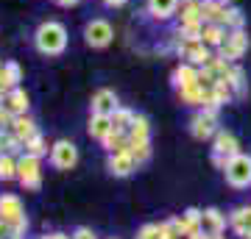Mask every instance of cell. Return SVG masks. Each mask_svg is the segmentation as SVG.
<instances>
[{
  "mask_svg": "<svg viewBox=\"0 0 251 239\" xmlns=\"http://www.w3.org/2000/svg\"><path fill=\"white\" fill-rule=\"evenodd\" d=\"M218 131H221V128H218V109H201V111L190 120V133H193L196 139H212Z\"/></svg>",
  "mask_w": 251,
  "mask_h": 239,
  "instance_id": "8992f818",
  "label": "cell"
},
{
  "mask_svg": "<svg viewBox=\"0 0 251 239\" xmlns=\"http://www.w3.org/2000/svg\"><path fill=\"white\" fill-rule=\"evenodd\" d=\"M100 145L106 148V153L128 151V133H126V131H115V128H112V131H109L103 139H100Z\"/></svg>",
  "mask_w": 251,
  "mask_h": 239,
  "instance_id": "603a6c76",
  "label": "cell"
},
{
  "mask_svg": "<svg viewBox=\"0 0 251 239\" xmlns=\"http://www.w3.org/2000/svg\"><path fill=\"white\" fill-rule=\"evenodd\" d=\"M112 239H115V237H112Z\"/></svg>",
  "mask_w": 251,
  "mask_h": 239,
  "instance_id": "60d3db41",
  "label": "cell"
},
{
  "mask_svg": "<svg viewBox=\"0 0 251 239\" xmlns=\"http://www.w3.org/2000/svg\"><path fill=\"white\" fill-rule=\"evenodd\" d=\"M128 145H140V142H151V123H148V117L137 114L131 128H128Z\"/></svg>",
  "mask_w": 251,
  "mask_h": 239,
  "instance_id": "ac0fdd59",
  "label": "cell"
},
{
  "mask_svg": "<svg viewBox=\"0 0 251 239\" xmlns=\"http://www.w3.org/2000/svg\"><path fill=\"white\" fill-rule=\"evenodd\" d=\"M0 153H3V136H0Z\"/></svg>",
  "mask_w": 251,
  "mask_h": 239,
  "instance_id": "f35d334b",
  "label": "cell"
},
{
  "mask_svg": "<svg viewBox=\"0 0 251 239\" xmlns=\"http://www.w3.org/2000/svg\"><path fill=\"white\" fill-rule=\"evenodd\" d=\"M103 6H109V9H120V6H126V0H103Z\"/></svg>",
  "mask_w": 251,
  "mask_h": 239,
  "instance_id": "e575fe53",
  "label": "cell"
},
{
  "mask_svg": "<svg viewBox=\"0 0 251 239\" xmlns=\"http://www.w3.org/2000/svg\"><path fill=\"white\" fill-rule=\"evenodd\" d=\"M50 164H53L56 170H73L75 164H78V148L73 145L70 139H59L53 142V148H50Z\"/></svg>",
  "mask_w": 251,
  "mask_h": 239,
  "instance_id": "ba28073f",
  "label": "cell"
},
{
  "mask_svg": "<svg viewBox=\"0 0 251 239\" xmlns=\"http://www.w3.org/2000/svg\"><path fill=\"white\" fill-rule=\"evenodd\" d=\"M134 239H162V231H159V222H145L143 228L137 231Z\"/></svg>",
  "mask_w": 251,
  "mask_h": 239,
  "instance_id": "4dcf8cb0",
  "label": "cell"
},
{
  "mask_svg": "<svg viewBox=\"0 0 251 239\" xmlns=\"http://www.w3.org/2000/svg\"><path fill=\"white\" fill-rule=\"evenodd\" d=\"M176 50H179L181 59H187V64H201L204 67L212 56H209V47H206L201 39H190V36H181L176 39Z\"/></svg>",
  "mask_w": 251,
  "mask_h": 239,
  "instance_id": "52a82bcc",
  "label": "cell"
},
{
  "mask_svg": "<svg viewBox=\"0 0 251 239\" xmlns=\"http://www.w3.org/2000/svg\"><path fill=\"white\" fill-rule=\"evenodd\" d=\"M176 92H179V100L184 106L204 109V89H201V84H190V87H181V89H176Z\"/></svg>",
  "mask_w": 251,
  "mask_h": 239,
  "instance_id": "7402d4cb",
  "label": "cell"
},
{
  "mask_svg": "<svg viewBox=\"0 0 251 239\" xmlns=\"http://www.w3.org/2000/svg\"><path fill=\"white\" fill-rule=\"evenodd\" d=\"M0 106L6 109L9 114L20 117V114H28V106H31V100H28V95H25V92H23L20 87H14V89H9V92H6V98L0 100Z\"/></svg>",
  "mask_w": 251,
  "mask_h": 239,
  "instance_id": "5bb4252c",
  "label": "cell"
},
{
  "mask_svg": "<svg viewBox=\"0 0 251 239\" xmlns=\"http://www.w3.org/2000/svg\"><path fill=\"white\" fill-rule=\"evenodd\" d=\"M109 131H112V117H106V114H92L90 117V136L92 139L100 142Z\"/></svg>",
  "mask_w": 251,
  "mask_h": 239,
  "instance_id": "cb8c5ba5",
  "label": "cell"
},
{
  "mask_svg": "<svg viewBox=\"0 0 251 239\" xmlns=\"http://www.w3.org/2000/svg\"><path fill=\"white\" fill-rule=\"evenodd\" d=\"M201 209H196V206H190L187 212L181 214V217H173V222H176V228H179V234L184 239L187 237H198V234H204L201 231Z\"/></svg>",
  "mask_w": 251,
  "mask_h": 239,
  "instance_id": "8fae6325",
  "label": "cell"
},
{
  "mask_svg": "<svg viewBox=\"0 0 251 239\" xmlns=\"http://www.w3.org/2000/svg\"><path fill=\"white\" fill-rule=\"evenodd\" d=\"M237 148H240V142H237V136H234L232 131H221L212 136V153H218V156H226V159H232V156H237Z\"/></svg>",
  "mask_w": 251,
  "mask_h": 239,
  "instance_id": "4fadbf2b",
  "label": "cell"
},
{
  "mask_svg": "<svg viewBox=\"0 0 251 239\" xmlns=\"http://www.w3.org/2000/svg\"><path fill=\"white\" fill-rule=\"evenodd\" d=\"M0 70H3V64H0Z\"/></svg>",
  "mask_w": 251,
  "mask_h": 239,
  "instance_id": "ab89813d",
  "label": "cell"
},
{
  "mask_svg": "<svg viewBox=\"0 0 251 239\" xmlns=\"http://www.w3.org/2000/svg\"><path fill=\"white\" fill-rule=\"evenodd\" d=\"M229 228L240 239H251V206H237L229 214Z\"/></svg>",
  "mask_w": 251,
  "mask_h": 239,
  "instance_id": "9a60e30c",
  "label": "cell"
},
{
  "mask_svg": "<svg viewBox=\"0 0 251 239\" xmlns=\"http://www.w3.org/2000/svg\"><path fill=\"white\" fill-rule=\"evenodd\" d=\"M134 111H128V109H117L115 114H112V128L115 131H128L131 123H134Z\"/></svg>",
  "mask_w": 251,
  "mask_h": 239,
  "instance_id": "83f0119b",
  "label": "cell"
},
{
  "mask_svg": "<svg viewBox=\"0 0 251 239\" xmlns=\"http://www.w3.org/2000/svg\"><path fill=\"white\" fill-rule=\"evenodd\" d=\"M193 3H198V6H204V3H209V0H193Z\"/></svg>",
  "mask_w": 251,
  "mask_h": 239,
  "instance_id": "74e56055",
  "label": "cell"
},
{
  "mask_svg": "<svg viewBox=\"0 0 251 239\" xmlns=\"http://www.w3.org/2000/svg\"><path fill=\"white\" fill-rule=\"evenodd\" d=\"M56 3H59L62 9H73V6H78L81 0H56Z\"/></svg>",
  "mask_w": 251,
  "mask_h": 239,
  "instance_id": "836d02e7",
  "label": "cell"
},
{
  "mask_svg": "<svg viewBox=\"0 0 251 239\" xmlns=\"http://www.w3.org/2000/svg\"><path fill=\"white\" fill-rule=\"evenodd\" d=\"M226 225H229V220L224 217V212L221 209H215V206H209V209H204V214H201V231H204L206 237H215V234H224Z\"/></svg>",
  "mask_w": 251,
  "mask_h": 239,
  "instance_id": "7c38bea8",
  "label": "cell"
},
{
  "mask_svg": "<svg viewBox=\"0 0 251 239\" xmlns=\"http://www.w3.org/2000/svg\"><path fill=\"white\" fill-rule=\"evenodd\" d=\"M23 153H31V156H39V159H42V156H48L45 136H42V133H34V136L25 142V151H23Z\"/></svg>",
  "mask_w": 251,
  "mask_h": 239,
  "instance_id": "f1b7e54d",
  "label": "cell"
},
{
  "mask_svg": "<svg viewBox=\"0 0 251 239\" xmlns=\"http://www.w3.org/2000/svg\"><path fill=\"white\" fill-rule=\"evenodd\" d=\"M17 181L25 186L28 192H36L42 186V164H39V156H31V153H23L17 159Z\"/></svg>",
  "mask_w": 251,
  "mask_h": 239,
  "instance_id": "277c9868",
  "label": "cell"
},
{
  "mask_svg": "<svg viewBox=\"0 0 251 239\" xmlns=\"http://www.w3.org/2000/svg\"><path fill=\"white\" fill-rule=\"evenodd\" d=\"M0 220L9 222L11 228H14V234L25 237L28 217H25V209H23V200L17 195H0Z\"/></svg>",
  "mask_w": 251,
  "mask_h": 239,
  "instance_id": "7a4b0ae2",
  "label": "cell"
},
{
  "mask_svg": "<svg viewBox=\"0 0 251 239\" xmlns=\"http://www.w3.org/2000/svg\"><path fill=\"white\" fill-rule=\"evenodd\" d=\"M117 109H120V103H117V95L112 92V89H98V92L92 95V114L112 117Z\"/></svg>",
  "mask_w": 251,
  "mask_h": 239,
  "instance_id": "2e32d148",
  "label": "cell"
},
{
  "mask_svg": "<svg viewBox=\"0 0 251 239\" xmlns=\"http://www.w3.org/2000/svg\"><path fill=\"white\" fill-rule=\"evenodd\" d=\"M198 70L201 67H196V64H179L176 70H173V87L181 89V87H190V84H198Z\"/></svg>",
  "mask_w": 251,
  "mask_h": 239,
  "instance_id": "ffe728a7",
  "label": "cell"
},
{
  "mask_svg": "<svg viewBox=\"0 0 251 239\" xmlns=\"http://www.w3.org/2000/svg\"><path fill=\"white\" fill-rule=\"evenodd\" d=\"M243 22H246V20H243L240 9H232V6H226L224 17H221V25H224L226 31H240Z\"/></svg>",
  "mask_w": 251,
  "mask_h": 239,
  "instance_id": "4316f807",
  "label": "cell"
},
{
  "mask_svg": "<svg viewBox=\"0 0 251 239\" xmlns=\"http://www.w3.org/2000/svg\"><path fill=\"white\" fill-rule=\"evenodd\" d=\"M112 39H115V31H112V25H109L106 20H90L84 25V42L90 44V47H95V50L109 47Z\"/></svg>",
  "mask_w": 251,
  "mask_h": 239,
  "instance_id": "5b68a950",
  "label": "cell"
},
{
  "mask_svg": "<svg viewBox=\"0 0 251 239\" xmlns=\"http://www.w3.org/2000/svg\"><path fill=\"white\" fill-rule=\"evenodd\" d=\"M11 237H14V228H11L9 222L0 220V239H11Z\"/></svg>",
  "mask_w": 251,
  "mask_h": 239,
  "instance_id": "d6a6232c",
  "label": "cell"
},
{
  "mask_svg": "<svg viewBox=\"0 0 251 239\" xmlns=\"http://www.w3.org/2000/svg\"><path fill=\"white\" fill-rule=\"evenodd\" d=\"M20 81H23V70H20L17 62H6L3 64V70H0V84H6L9 89L20 87Z\"/></svg>",
  "mask_w": 251,
  "mask_h": 239,
  "instance_id": "d4e9b609",
  "label": "cell"
},
{
  "mask_svg": "<svg viewBox=\"0 0 251 239\" xmlns=\"http://www.w3.org/2000/svg\"><path fill=\"white\" fill-rule=\"evenodd\" d=\"M176 11H179V0H148V14L159 22L173 20Z\"/></svg>",
  "mask_w": 251,
  "mask_h": 239,
  "instance_id": "e0dca14e",
  "label": "cell"
},
{
  "mask_svg": "<svg viewBox=\"0 0 251 239\" xmlns=\"http://www.w3.org/2000/svg\"><path fill=\"white\" fill-rule=\"evenodd\" d=\"M128 151L134 156L137 164H145V161L151 159V142H140V145H128Z\"/></svg>",
  "mask_w": 251,
  "mask_h": 239,
  "instance_id": "f546056e",
  "label": "cell"
},
{
  "mask_svg": "<svg viewBox=\"0 0 251 239\" xmlns=\"http://www.w3.org/2000/svg\"><path fill=\"white\" fill-rule=\"evenodd\" d=\"M70 237H73V239H98L90 228H84V225H81V228H75V231L70 234Z\"/></svg>",
  "mask_w": 251,
  "mask_h": 239,
  "instance_id": "1f68e13d",
  "label": "cell"
},
{
  "mask_svg": "<svg viewBox=\"0 0 251 239\" xmlns=\"http://www.w3.org/2000/svg\"><path fill=\"white\" fill-rule=\"evenodd\" d=\"M246 47H249V36H246V31H229L224 39V44L218 47L221 50V59H226V62H237L243 53H246Z\"/></svg>",
  "mask_w": 251,
  "mask_h": 239,
  "instance_id": "9c48e42d",
  "label": "cell"
},
{
  "mask_svg": "<svg viewBox=\"0 0 251 239\" xmlns=\"http://www.w3.org/2000/svg\"><path fill=\"white\" fill-rule=\"evenodd\" d=\"M42 239H73V237H67V234H59V231H56V234H48V237H42Z\"/></svg>",
  "mask_w": 251,
  "mask_h": 239,
  "instance_id": "d590c367",
  "label": "cell"
},
{
  "mask_svg": "<svg viewBox=\"0 0 251 239\" xmlns=\"http://www.w3.org/2000/svg\"><path fill=\"white\" fill-rule=\"evenodd\" d=\"M206 239H226L224 234H215V237H206Z\"/></svg>",
  "mask_w": 251,
  "mask_h": 239,
  "instance_id": "8d00e7d4",
  "label": "cell"
},
{
  "mask_svg": "<svg viewBox=\"0 0 251 239\" xmlns=\"http://www.w3.org/2000/svg\"><path fill=\"white\" fill-rule=\"evenodd\" d=\"M17 178V159L11 153H0V181H14Z\"/></svg>",
  "mask_w": 251,
  "mask_h": 239,
  "instance_id": "484cf974",
  "label": "cell"
},
{
  "mask_svg": "<svg viewBox=\"0 0 251 239\" xmlns=\"http://www.w3.org/2000/svg\"><path fill=\"white\" fill-rule=\"evenodd\" d=\"M106 170L115 178H128L137 170V161H134V156H131V151H117V153H109Z\"/></svg>",
  "mask_w": 251,
  "mask_h": 239,
  "instance_id": "30bf717a",
  "label": "cell"
},
{
  "mask_svg": "<svg viewBox=\"0 0 251 239\" xmlns=\"http://www.w3.org/2000/svg\"><path fill=\"white\" fill-rule=\"evenodd\" d=\"M224 175H226V184L234 186V189H246V186H251V156L249 153H237V156H232L229 164H226V170H224Z\"/></svg>",
  "mask_w": 251,
  "mask_h": 239,
  "instance_id": "3957f363",
  "label": "cell"
},
{
  "mask_svg": "<svg viewBox=\"0 0 251 239\" xmlns=\"http://www.w3.org/2000/svg\"><path fill=\"white\" fill-rule=\"evenodd\" d=\"M9 131L14 133L17 139H23V142H28L31 136H34V133H39V131H36V123H34V120H31L28 114L14 117V123H11V128H9Z\"/></svg>",
  "mask_w": 251,
  "mask_h": 239,
  "instance_id": "44dd1931",
  "label": "cell"
},
{
  "mask_svg": "<svg viewBox=\"0 0 251 239\" xmlns=\"http://www.w3.org/2000/svg\"><path fill=\"white\" fill-rule=\"evenodd\" d=\"M34 47L42 56H62L67 50V28L56 20L42 22L34 34Z\"/></svg>",
  "mask_w": 251,
  "mask_h": 239,
  "instance_id": "6da1fadb",
  "label": "cell"
},
{
  "mask_svg": "<svg viewBox=\"0 0 251 239\" xmlns=\"http://www.w3.org/2000/svg\"><path fill=\"white\" fill-rule=\"evenodd\" d=\"M226 31L224 25H218V22H204V28H201V42L206 44V47H221L226 39Z\"/></svg>",
  "mask_w": 251,
  "mask_h": 239,
  "instance_id": "d6986e66",
  "label": "cell"
}]
</instances>
